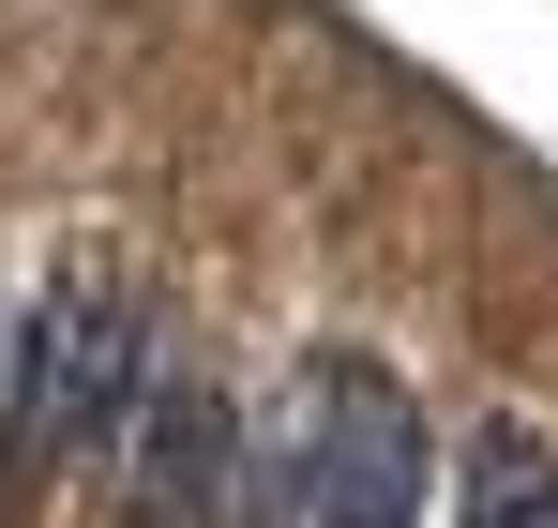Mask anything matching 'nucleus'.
Returning a JSON list of instances; mask_svg holds the SVG:
<instances>
[{
  "label": "nucleus",
  "mask_w": 558,
  "mask_h": 528,
  "mask_svg": "<svg viewBox=\"0 0 558 528\" xmlns=\"http://www.w3.org/2000/svg\"><path fill=\"white\" fill-rule=\"evenodd\" d=\"M136 393H151V302H136L121 257H76L46 302H31V333H15V393H0V423L46 439V453H121Z\"/></svg>",
  "instance_id": "obj_2"
},
{
  "label": "nucleus",
  "mask_w": 558,
  "mask_h": 528,
  "mask_svg": "<svg viewBox=\"0 0 558 528\" xmlns=\"http://www.w3.org/2000/svg\"><path fill=\"white\" fill-rule=\"evenodd\" d=\"M106 468H121V528H227L242 514V377L151 348V393Z\"/></svg>",
  "instance_id": "obj_3"
},
{
  "label": "nucleus",
  "mask_w": 558,
  "mask_h": 528,
  "mask_svg": "<svg viewBox=\"0 0 558 528\" xmlns=\"http://www.w3.org/2000/svg\"><path fill=\"white\" fill-rule=\"evenodd\" d=\"M423 514H438V423L377 348H317L272 423H242L227 528H423Z\"/></svg>",
  "instance_id": "obj_1"
},
{
  "label": "nucleus",
  "mask_w": 558,
  "mask_h": 528,
  "mask_svg": "<svg viewBox=\"0 0 558 528\" xmlns=\"http://www.w3.org/2000/svg\"><path fill=\"white\" fill-rule=\"evenodd\" d=\"M453 528H558V453L498 408V423H468L453 453Z\"/></svg>",
  "instance_id": "obj_4"
}]
</instances>
